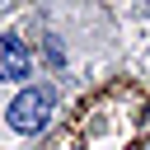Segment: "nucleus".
<instances>
[{
	"label": "nucleus",
	"instance_id": "obj_1",
	"mask_svg": "<svg viewBox=\"0 0 150 150\" xmlns=\"http://www.w3.org/2000/svg\"><path fill=\"white\" fill-rule=\"evenodd\" d=\"M52 108H56V94H52L47 84H42V89H23V94L9 103V127H14V131H38V127H47Z\"/></svg>",
	"mask_w": 150,
	"mask_h": 150
},
{
	"label": "nucleus",
	"instance_id": "obj_2",
	"mask_svg": "<svg viewBox=\"0 0 150 150\" xmlns=\"http://www.w3.org/2000/svg\"><path fill=\"white\" fill-rule=\"evenodd\" d=\"M28 75V52L19 38H0V80H23Z\"/></svg>",
	"mask_w": 150,
	"mask_h": 150
}]
</instances>
